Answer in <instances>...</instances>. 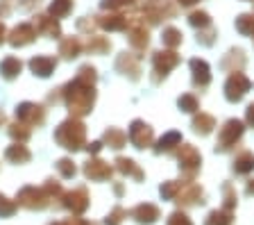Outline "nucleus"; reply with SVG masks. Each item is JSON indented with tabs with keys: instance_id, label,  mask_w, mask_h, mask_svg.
<instances>
[{
	"instance_id": "7ed1b4c3",
	"label": "nucleus",
	"mask_w": 254,
	"mask_h": 225,
	"mask_svg": "<svg viewBox=\"0 0 254 225\" xmlns=\"http://www.w3.org/2000/svg\"><path fill=\"white\" fill-rule=\"evenodd\" d=\"M64 207H68L73 214H82L86 207H89V193H86V189H75V191L66 193L64 196Z\"/></svg>"
},
{
	"instance_id": "f257e3e1",
	"label": "nucleus",
	"mask_w": 254,
	"mask_h": 225,
	"mask_svg": "<svg viewBox=\"0 0 254 225\" xmlns=\"http://www.w3.org/2000/svg\"><path fill=\"white\" fill-rule=\"evenodd\" d=\"M16 205L27 209H43L50 205V198L46 196L43 189H34V187H25L18 196H16Z\"/></svg>"
},
{
	"instance_id": "f3484780",
	"label": "nucleus",
	"mask_w": 254,
	"mask_h": 225,
	"mask_svg": "<svg viewBox=\"0 0 254 225\" xmlns=\"http://www.w3.org/2000/svg\"><path fill=\"white\" fill-rule=\"evenodd\" d=\"M7 159H11V161H27V159H30V152H27L23 146H14V148L7 150Z\"/></svg>"
},
{
	"instance_id": "9d476101",
	"label": "nucleus",
	"mask_w": 254,
	"mask_h": 225,
	"mask_svg": "<svg viewBox=\"0 0 254 225\" xmlns=\"http://www.w3.org/2000/svg\"><path fill=\"white\" fill-rule=\"evenodd\" d=\"M177 62H180V59H177L175 53H157L154 55V66H157V71H164V73H168Z\"/></svg>"
},
{
	"instance_id": "a211bd4d",
	"label": "nucleus",
	"mask_w": 254,
	"mask_h": 225,
	"mask_svg": "<svg viewBox=\"0 0 254 225\" xmlns=\"http://www.w3.org/2000/svg\"><path fill=\"white\" fill-rule=\"evenodd\" d=\"M16 200H9V198H5L2 193H0V216H11L16 212Z\"/></svg>"
},
{
	"instance_id": "0eeeda50",
	"label": "nucleus",
	"mask_w": 254,
	"mask_h": 225,
	"mask_svg": "<svg viewBox=\"0 0 254 225\" xmlns=\"http://www.w3.org/2000/svg\"><path fill=\"white\" fill-rule=\"evenodd\" d=\"M132 216L138 221V223H154L159 219V209L154 205L145 203V205H138V207L132 209Z\"/></svg>"
},
{
	"instance_id": "2eb2a0df",
	"label": "nucleus",
	"mask_w": 254,
	"mask_h": 225,
	"mask_svg": "<svg viewBox=\"0 0 254 225\" xmlns=\"http://www.w3.org/2000/svg\"><path fill=\"white\" fill-rule=\"evenodd\" d=\"M116 164H118V171L125 173V175H134L136 180H141V177H143V173L138 171L136 166H134V161H132V159H118Z\"/></svg>"
},
{
	"instance_id": "423d86ee",
	"label": "nucleus",
	"mask_w": 254,
	"mask_h": 225,
	"mask_svg": "<svg viewBox=\"0 0 254 225\" xmlns=\"http://www.w3.org/2000/svg\"><path fill=\"white\" fill-rule=\"evenodd\" d=\"M180 166L186 168V171H195L200 166V155H197L195 148H190V146H182L180 150Z\"/></svg>"
},
{
	"instance_id": "9b49d317",
	"label": "nucleus",
	"mask_w": 254,
	"mask_h": 225,
	"mask_svg": "<svg viewBox=\"0 0 254 225\" xmlns=\"http://www.w3.org/2000/svg\"><path fill=\"white\" fill-rule=\"evenodd\" d=\"M254 168V155L252 152H241L234 161V171L236 173H250Z\"/></svg>"
},
{
	"instance_id": "473e14b6",
	"label": "nucleus",
	"mask_w": 254,
	"mask_h": 225,
	"mask_svg": "<svg viewBox=\"0 0 254 225\" xmlns=\"http://www.w3.org/2000/svg\"><path fill=\"white\" fill-rule=\"evenodd\" d=\"M182 5H193V2H195V0H180Z\"/></svg>"
},
{
	"instance_id": "393cba45",
	"label": "nucleus",
	"mask_w": 254,
	"mask_h": 225,
	"mask_svg": "<svg viewBox=\"0 0 254 225\" xmlns=\"http://www.w3.org/2000/svg\"><path fill=\"white\" fill-rule=\"evenodd\" d=\"M59 166V171H62V175L64 177H73L75 175V166H73V161H68V159H62L57 164Z\"/></svg>"
},
{
	"instance_id": "ddd939ff",
	"label": "nucleus",
	"mask_w": 254,
	"mask_h": 225,
	"mask_svg": "<svg viewBox=\"0 0 254 225\" xmlns=\"http://www.w3.org/2000/svg\"><path fill=\"white\" fill-rule=\"evenodd\" d=\"M182 141V137L177 132H170V134H166L164 139L159 141V146H157V152H164V150H173L175 146Z\"/></svg>"
},
{
	"instance_id": "4be33fe9",
	"label": "nucleus",
	"mask_w": 254,
	"mask_h": 225,
	"mask_svg": "<svg viewBox=\"0 0 254 225\" xmlns=\"http://www.w3.org/2000/svg\"><path fill=\"white\" fill-rule=\"evenodd\" d=\"M180 107L184 109V112H195V109H197V100L190 96V93H189V96H182L180 98Z\"/></svg>"
},
{
	"instance_id": "6e6552de",
	"label": "nucleus",
	"mask_w": 254,
	"mask_h": 225,
	"mask_svg": "<svg viewBox=\"0 0 254 225\" xmlns=\"http://www.w3.org/2000/svg\"><path fill=\"white\" fill-rule=\"evenodd\" d=\"M84 175L91 177V180H107L111 175V168L105 161H89L84 166Z\"/></svg>"
},
{
	"instance_id": "2f4dec72",
	"label": "nucleus",
	"mask_w": 254,
	"mask_h": 225,
	"mask_svg": "<svg viewBox=\"0 0 254 225\" xmlns=\"http://www.w3.org/2000/svg\"><path fill=\"white\" fill-rule=\"evenodd\" d=\"M248 193H250V196H252V193H254V180L248 184Z\"/></svg>"
},
{
	"instance_id": "a878e982",
	"label": "nucleus",
	"mask_w": 254,
	"mask_h": 225,
	"mask_svg": "<svg viewBox=\"0 0 254 225\" xmlns=\"http://www.w3.org/2000/svg\"><path fill=\"white\" fill-rule=\"evenodd\" d=\"M168 225H193V223L189 221V216H186V214H182V212H175V214L168 219Z\"/></svg>"
},
{
	"instance_id": "bb28decb",
	"label": "nucleus",
	"mask_w": 254,
	"mask_h": 225,
	"mask_svg": "<svg viewBox=\"0 0 254 225\" xmlns=\"http://www.w3.org/2000/svg\"><path fill=\"white\" fill-rule=\"evenodd\" d=\"M121 216H125V209H121V207H116L114 212H111L109 216H107V225H121Z\"/></svg>"
},
{
	"instance_id": "f8f14e48",
	"label": "nucleus",
	"mask_w": 254,
	"mask_h": 225,
	"mask_svg": "<svg viewBox=\"0 0 254 225\" xmlns=\"http://www.w3.org/2000/svg\"><path fill=\"white\" fill-rule=\"evenodd\" d=\"M232 223V214H229V209H225V212H211V214L206 216V223L204 225H229Z\"/></svg>"
},
{
	"instance_id": "6ab92c4d",
	"label": "nucleus",
	"mask_w": 254,
	"mask_h": 225,
	"mask_svg": "<svg viewBox=\"0 0 254 225\" xmlns=\"http://www.w3.org/2000/svg\"><path fill=\"white\" fill-rule=\"evenodd\" d=\"M236 27L243 34H254V16H241L236 21Z\"/></svg>"
},
{
	"instance_id": "72a5a7b5",
	"label": "nucleus",
	"mask_w": 254,
	"mask_h": 225,
	"mask_svg": "<svg viewBox=\"0 0 254 225\" xmlns=\"http://www.w3.org/2000/svg\"><path fill=\"white\" fill-rule=\"evenodd\" d=\"M53 225H66V223H53Z\"/></svg>"
},
{
	"instance_id": "aec40b11",
	"label": "nucleus",
	"mask_w": 254,
	"mask_h": 225,
	"mask_svg": "<svg viewBox=\"0 0 254 225\" xmlns=\"http://www.w3.org/2000/svg\"><path fill=\"white\" fill-rule=\"evenodd\" d=\"M32 69L39 71V75H48L50 69H53V62H50V59H34V62H32Z\"/></svg>"
},
{
	"instance_id": "20e7f679",
	"label": "nucleus",
	"mask_w": 254,
	"mask_h": 225,
	"mask_svg": "<svg viewBox=\"0 0 254 225\" xmlns=\"http://www.w3.org/2000/svg\"><path fill=\"white\" fill-rule=\"evenodd\" d=\"M250 89V80L245 77L243 73H236L232 75L227 80V84H225V91H227V98L229 100H241V98L245 96V91Z\"/></svg>"
},
{
	"instance_id": "c85d7f7f",
	"label": "nucleus",
	"mask_w": 254,
	"mask_h": 225,
	"mask_svg": "<svg viewBox=\"0 0 254 225\" xmlns=\"http://www.w3.org/2000/svg\"><path fill=\"white\" fill-rule=\"evenodd\" d=\"M190 23H193V25H209V16H206V14H193V16H190Z\"/></svg>"
},
{
	"instance_id": "cd10ccee",
	"label": "nucleus",
	"mask_w": 254,
	"mask_h": 225,
	"mask_svg": "<svg viewBox=\"0 0 254 225\" xmlns=\"http://www.w3.org/2000/svg\"><path fill=\"white\" fill-rule=\"evenodd\" d=\"M234 205H236V196H234V189L227 184V187H225V207L232 209Z\"/></svg>"
},
{
	"instance_id": "7c9ffc66",
	"label": "nucleus",
	"mask_w": 254,
	"mask_h": 225,
	"mask_svg": "<svg viewBox=\"0 0 254 225\" xmlns=\"http://www.w3.org/2000/svg\"><path fill=\"white\" fill-rule=\"evenodd\" d=\"M248 123L254 128V105H250L248 107Z\"/></svg>"
},
{
	"instance_id": "39448f33",
	"label": "nucleus",
	"mask_w": 254,
	"mask_h": 225,
	"mask_svg": "<svg viewBox=\"0 0 254 225\" xmlns=\"http://www.w3.org/2000/svg\"><path fill=\"white\" fill-rule=\"evenodd\" d=\"M129 137H132V144L136 146V148H145V146H150V141H152V130H150L148 125H143L141 121H136V123L132 125V130H129Z\"/></svg>"
},
{
	"instance_id": "c756f323",
	"label": "nucleus",
	"mask_w": 254,
	"mask_h": 225,
	"mask_svg": "<svg viewBox=\"0 0 254 225\" xmlns=\"http://www.w3.org/2000/svg\"><path fill=\"white\" fill-rule=\"evenodd\" d=\"M66 225H95V223H89V221H82V219H70Z\"/></svg>"
},
{
	"instance_id": "5701e85b",
	"label": "nucleus",
	"mask_w": 254,
	"mask_h": 225,
	"mask_svg": "<svg viewBox=\"0 0 254 225\" xmlns=\"http://www.w3.org/2000/svg\"><path fill=\"white\" fill-rule=\"evenodd\" d=\"M180 41H182V37H180V32H177V30L168 27V30L164 32V43H168V46H177Z\"/></svg>"
},
{
	"instance_id": "f03ea898",
	"label": "nucleus",
	"mask_w": 254,
	"mask_h": 225,
	"mask_svg": "<svg viewBox=\"0 0 254 225\" xmlns=\"http://www.w3.org/2000/svg\"><path fill=\"white\" fill-rule=\"evenodd\" d=\"M243 134V123L241 121H227L225 128L220 130V139H218V148L227 150L229 146H234Z\"/></svg>"
},
{
	"instance_id": "b1692460",
	"label": "nucleus",
	"mask_w": 254,
	"mask_h": 225,
	"mask_svg": "<svg viewBox=\"0 0 254 225\" xmlns=\"http://www.w3.org/2000/svg\"><path fill=\"white\" fill-rule=\"evenodd\" d=\"M107 141H109L111 148H123V144H125V137H123L121 132H109V134H107Z\"/></svg>"
},
{
	"instance_id": "dca6fc26",
	"label": "nucleus",
	"mask_w": 254,
	"mask_h": 225,
	"mask_svg": "<svg viewBox=\"0 0 254 225\" xmlns=\"http://www.w3.org/2000/svg\"><path fill=\"white\" fill-rule=\"evenodd\" d=\"M177 203H184V205H195V203H202V189L200 187H190L184 196H180Z\"/></svg>"
},
{
	"instance_id": "412c9836",
	"label": "nucleus",
	"mask_w": 254,
	"mask_h": 225,
	"mask_svg": "<svg viewBox=\"0 0 254 225\" xmlns=\"http://www.w3.org/2000/svg\"><path fill=\"white\" fill-rule=\"evenodd\" d=\"M182 189V182H166L164 187H161V196L164 198H175V193Z\"/></svg>"
},
{
	"instance_id": "4468645a",
	"label": "nucleus",
	"mask_w": 254,
	"mask_h": 225,
	"mask_svg": "<svg viewBox=\"0 0 254 225\" xmlns=\"http://www.w3.org/2000/svg\"><path fill=\"white\" fill-rule=\"evenodd\" d=\"M193 128H195V132H200V134H209L213 128V118L206 116V114H200V118L193 121Z\"/></svg>"
},
{
	"instance_id": "1a4fd4ad",
	"label": "nucleus",
	"mask_w": 254,
	"mask_h": 225,
	"mask_svg": "<svg viewBox=\"0 0 254 225\" xmlns=\"http://www.w3.org/2000/svg\"><path fill=\"white\" fill-rule=\"evenodd\" d=\"M190 69H193V80L195 84H209V66L202 62V59H193L190 62Z\"/></svg>"
}]
</instances>
